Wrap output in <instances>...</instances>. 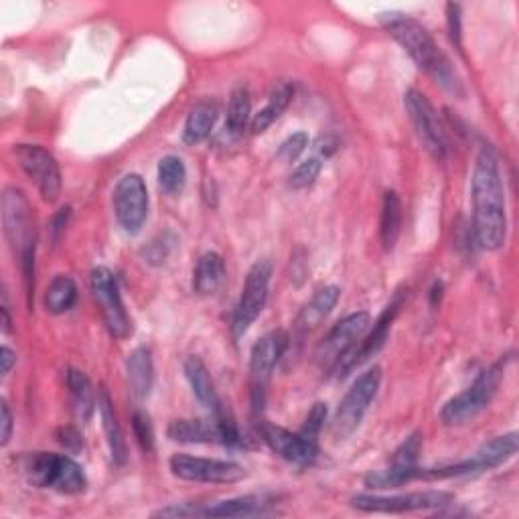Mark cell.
Masks as SVG:
<instances>
[{
	"label": "cell",
	"instance_id": "cell-11",
	"mask_svg": "<svg viewBox=\"0 0 519 519\" xmlns=\"http://www.w3.org/2000/svg\"><path fill=\"white\" fill-rule=\"evenodd\" d=\"M167 436L173 442L183 444H226V447H240L244 442L234 420L224 416H213L211 420L181 418L173 420L167 428Z\"/></svg>",
	"mask_w": 519,
	"mask_h": 519
},
{
	"label": "cell",
	"instance_id": "cell-29",
	"mask_svg": "<svg viewBox=\"0 0 519 519\" xmlns=\"http://www.w3.org/2000/svg\"><path fill=\"white\" fill-rule=\"evenodd\" d=\"M78 303V284L71 276L59 274L51 280L45 292V309L51 315H63Z\"/></svg>",
	"mask_w": 519,
	"mask_h": 519
},
{
	"label": "cell",
	"instance_id": "cell-33",
	"mask_svg": "<svg viewBox=\"0 0 519 519\" xmlns=\"http://www.w3.org/2000/svg\"><path fill=\"white\" fill-rule=\"evenodd\" d=\"M132 432H134L138 447L144 453L155 451V428H153V422H151V418H148V414H144L140 410L132 414Z\"/></svg>",
	"mask_w": 519,
	"mask_h": 519
},
{
	"label": "cell",
	"instance_id": "cell-28",
	"mask_svg": "<svg viewBox=\"0 0 519 519\" xmlns=\"http://www.w3.org/2000/svg\"><path fill=\"white\" fill-rule=\"evenodd\" d=\"M67 390H69V398L73 404V412H76L78 418L82 420H90V416L94 414L96 408V396L92 390V382L90 378L80 372V369H67Z\"/></svg>",
	"mask_w": 519,
	"mask_h": 519
},
{
	"label": "cell",
	"instance_id": "cell-30",
	"mask_svg": "<svg viewBox=\"0 0 519 519\" xmlns=\"http://www.w3.org/2000/svg\"><path fill=\"white\" fill-rule=\"evenodd\" d=\"M400 234H402V201L396 191H386L384 203H382L380 236H382V244L388 252L396 248Z\"/></svg>",
	"mask_w": 519,
	"mask_h": 519
},
{
	"label": "cell",
	"instance_id": "cell-5",
	"mask_svg": "<svg viewBox=\"0 0 519 519\" xmlns=\"http://www.w3.org/2000/svg\"><path fill=\"white\" fill-rule=\"evenodd\" d=\"M507 361H509L507 357H501L491 367L483 369V372L477 376V380L467 390H463L461 394H457L455 398H451L447 404H444V408L440 412L442 424L461 426V424H467L469 420H473L475 416H479L489 406L493 396L497 394L501 380L505 376Z\"/></svg>",
	"mask_w": 519,
	"mask_h": 519
},
{
	"label": "cell",
	"instance_id": "cell-4",
	"mask_svg": "<svg viewBox=\"0 0 519 519\" xmlns=\"http://www.w3.org/2000/svg\"><path fill=\"white\" fill-rule=\"evenodd\" d=\"M21 473L33 487L53 489L63 495H80L88 487L84 469L67 455L29 453L21 459Z\"/></svg>",
	"mask_w": 519,
	"mask_h": 519
},
{
	"label": "cell",
	"instance_id": "cell-21",
	"mask_svg": "<svg viewBox=\"0 0 519 519\" xmlns=\"http://www.w3.org/2000/svg\"><path fill=\"white\" fill-rule=\"evenodd\" d=\"M126 380H128L130 396L136 402H142V400L151 396V390H153V384H155V363H153L151 349L140 345L128 355V359H126Z\"/></svg>",
	"mask_w": 519,
	"mask_h": 519
},
{
	"label": "cell",
	"instance_id": "cell-43",
	"mask_svg": "<svg viewBox=\"0 0 519 519\" xmlns=\"http://www.w3.org/2000/svg\"><path fill=\"white\" fill-rule=\"evenodd\" d=\"M15 363H17V353L5 345L3 349H0V372H3V378H7L11 374Z\"/></svg>",
	"mask_w": 519,
	"mask_h": 519
},
{
	"label": "cell",
	"instance_id": "cell-1",
	"mask_svg": "<svg viewBox=\"0 0 519 519\" xmlns=\"http://www.w3.org/2000/svg\"><path fill=\"white\" fill-rule=\"evenodd\" d=\"M471 193L475 242L483 250L497 252L507 238V213L499 159L489 146H483L475 159Z\"/></svg>",
	"mask_w": 519,
	"mask_h": 519
},
{
	"label": "cell",
	"instance_id": "cell-20",
	"mask_svg": "<svg viewBox=\"0 0 519 519\" xmlns=\"http://www.w3.org/2000/svg\"><path fill=\"white\" fill-rule=\"evenodd\" d=\"M341 299V290L337 286H325L313 294V299L301 309L299 317L292 327V343L305 341L319 325L333 313Z\"/></svg>",
	"mask_w": 519,
	"mask_h": 519
},
{
	"label": "cell",
	"instance_id": "cell-6",
	"mask_svg": "<svg viewBox=\"0 0 519 519\" xmlns=\"http://www.w3.org/2000/svg\"><path fill=\"white\" fill-rule=\"evenodd\" d=\"M380 386H382V367H378V365L367 369L365 374H361L353 382V386L343 396V400L333 416V422H331V432L335 438H339V440L347 438L349 434H353L359 428L365 412L376 400Z\"/></svg>",
	"mask_w": 519,
	"mask_h": 519
},
{
	"label": "cell",
	"instance_id": "cell-15",
	"mask_svg": "<svg viewBox=\"0 0 519 519\" xmlns=\"http://www.w3.org/2000/svg\"><path fill=\"white\" fill-rule=\"evenodd\" d=\"M402 307V294H396L394 301L384 309V313L378 317V321L374 323L372 333H369L365 339H361L359 343H355L353 349H349L331 369V374L335 378H345L349 376L355 367H359L363 361H367L369 357H374L388 341L392 325L400 313Z\"/></svg>",
	"mask_w": 519,
	"mask_h": 519
},
{
	"label": "cell",
	"instance_id": "cell-2",
	"mask_svg": "<svg viewBox=\"0 0 519 519\" xmlns=\"http://www.w3.org/2000/svg\"><path fill=\"white\" fill-rule=\"evenodd\" d=\"M378 19L382 27L388 31V35L394 37L406 49V53L412 57L418 69L430 76L442 90H447L457 98H463L467 94L465 84L453 61L436 45L426 27H422L410 15L398 11L380 13Z\"/></svg>",
	"mask_w": 519,
	"mask_h": 519
},
{
	"label": "cell",
	"instance_id": "cell-9",
	"mask_svg": "<svg viewBox=\"0 0 519 519\" xmlns=\"http://www.w3.org/2000/svg\"><path fill=\"white\" fill-rule=\"evenodd\" d=\"M90 288H92V296L100 309V315L104 319L108 333L114 339L130 337L132 325H130V317L122 303L116 274L106 266L94 268L92 276H90Z\"/></svg>",
	"mask_w": 519,
	"mask_h": 519
},
{
	"label": "cell",
	"instance_id": "cell-19",
	"mask_svg": "<svg viewBox=\"0 0 519 519\" xmlns=\"http://www.w3.org/2000/svg\"><path fill=\"white\" fill-rule=\"evenodd\" d=\"M372 325V317L365 311L353 313L345 319H341L329 333L327 337L319 343L315 359L323 369H333V365L349 351L355 347V343L363 337V333Z\"/></svg>",
	"mask_w": 519,
	"mask_h": 519
},
{
	"label": "cell",
	"instance_id": "cell-37",
	"mask_svg": "<svg viewBox=\"0 0 519 519\" xmlns=\"http://www.w3.org/2000/svg\"><path fill=\"white\" fill-rule=\"evenodd\" d=\"M307 146H309V134L307 132H296L280 144L278 159L284 161V163H294L305 153Z\"/></svg>",
	"mask_w": 519,
	"mask_h": 519
},
{
	"label": "cell",
	"instance_id": "cell-40",
	"mask_svg": "<svg viewBox=\"0 0 519 519\" xmlns=\"http://www.w3.org/2000/svg\"><path fill=\"white\" fill-rule=\"evenodd\" d=\"M0 416H3V418H0V444H3V447H7L11 436H13V428H15L13 412H11L9 404H7V400L0 402Z\"/></svg>",
	"mask_w": 519,
	"mask_h": 519
},
{
	"label": "cell",
	"instance_id": "cell-36",
	"mask_svg": "<svg viewBox=\"0 0 519 519\" xmlns=\"http://www.w3.org/2000/svg\"><path fill=\"white\" fill-rule=\"evenodd\" d=\"M173 244H175V238L171 234H161L159 238H155L144 248V262L153 264V266L165 264V260L169 258V254L173 250Z\"/></svg>",
	"mask_w": 519,
	"mask_h": 519
},
{
	"label": "cell",
	"instance_id": "cell-38",
	"mask_svg": "<svg viewBox=\"0 0 519 519\" xmlns=\"http://www.w3.org/2000/svg\"><path fill=\"white\" fill-rule=\"evenodd\" d=\"M327 414H329L327 404H323V402L313 404V408L309 410V414H307V418H305V424H303V428H301V434L307 436V438H311V440H317V436L321 434V430H323V426H325V422H327Z\"/></svg>",
	"mask_w": 519,
	"mask_h": 519
},
{
	"label": "cell",
	"instance_id": "cell-25",
	"mask_svg": "<svg viewBox=\"0 0 519 519\" xmlns=\"http://www.w3.org/2000/svg\"><path fill=\"white\" fill-rule=\"evenodd\" d=\"M226 276V262L217 252H205L193 272V290L199 296H211Z\"/></svg>",
	"mask_w": 519,
	"mask_h": 519
},
{
	"label": "cell",
	"instance_id": "cell-23",
	"mask_svg": "<svg viewBox=\"0 0 519 519\" xmlns=\"http://www.w3.org/2000/svg\"><path fill=\"white\" fill-rule=\"evenodd\" d=\"M515 453H517V434L515 432L491 438L473 455V459H469L471 467H473V475L501 467L503 463L513 459Z\"/></svg>",
	"mask_w": 519,
	"mask_h": 519
},
{
	"label": "cell",
	"instance_id": "cell-41",
	"mask_svg": "<svg viewBox=\"0 0 519 519\" xmlns=\"http://www.w3.org/2000/svg\"><path fill=\"white\" fill-rule=\"evenodd\" d=\"M57 440H59V444H63L65 451H69V453H78L82 449V436L76 428H71V426H65V428L57 430Z\"/></svg>",
	"mask_w": 519,
	"mask_h": 519
},
{
	"label": "cell",
	"instance_id": "cell-32",
	"mask_svg": "<svg viewBox=\"0 0 519 519\" xmlns=\"http://www.w3.org/2000/svg\"><path fill=\"white\" fill-rule=\"evenodd\" d=\"M157 179H159V187L169 193V195H179L187 183V169L185 163L175 157L169 155L165 159H161L159 169H157Z\"/></svg>",
	"mask_w": 519,
	"mask_h": 519
},
{
	"label": "cell",
	"instance_id": "cell-13",
	"mask_svg": "<svg viewBox=\"0 0 519 519\" xmlns=\"http://www.w3.org/2000/svg\"><path fill=\"white\" fill-rule=\"evenodd\" d=\"M112 203L118 226L130 236L138 234L148 217V191L144 179L136 173L124 175L116 183Z\"/></svg>",
	"mask_w": 519,
	"mask_h": 519
},
{
	"label": "cell",
	"instance_id": "cell-26",
	"mask_svg": "<svg viewBox=\"0 0 519 519\" xmlns=\"http://www.w3.org/2000/svg\"><path fill=\"white\" fill-rule=\"evenodd\" d=\"M217 114H219L217 104H213L211 100H203V102L195 104L185 120V128H183L185 144L195 146V144L207 140V136L211 134V130L217 122Z\"/></svg>",
	"mask_w": 519,
	"mask_h": 519
},
{
	"label": "cell",
	"instance_id": "cell-3",
	"mask_svg": "<svg viewBox=\"0 0 519 519\" xmlns=\"http://www.w3.org/2000/svg\"><path fill=\"white\" fill-rule=\"evenodd\" d=\"M3 228L5 236L19 256L21 272L27 286V296L31 305V296L35 290V252H37V234L31 205L25 193L17 187H7L3 193Z\"/></svg>",
	"mask_w": 519,
	"mask_h": 519
},
{
	"label": "cell",
	"instance_id": "cell-31",
	"mask_svg": "<svg viewBox=\"0 0 519 519\" xmlns=\"http://www.w3.org/2000/svg\"><path fill=\"white\" fill-rule=\"evenodd\" d=\"M252 122V100L250 92L246 88L234 90L228 106V118H226V132L234 138L242 136L244 130Z\"/></svg>",
	"mask_w": 519,
	"mask_h": 519
},
{
	"label": "cell",
	"instance_id": "cell-35",
	"mask_svg": "<svg viewBox=\"0 0 519 519\" xmlns=\"http://www.w3.org/2000/svg\"><path fill=\"white\" fill-rule=\"evenodd\" d=\"M321 169H323L321 157H311V159H307L305 163H301L299 167L292 171L288 185L292 189H307V187H311L317 181Z\"/></svg>",
	"mask_w": 519,
	"mask_h": 519
},
{
	"label": "cell",
	"instance_id": "cell-42",
	"mask_svg": "<svg viewBox=\"0 0 519 519\" xmlns=\"http://www.w3.org/2000/svg\"><path fill=\"white\" fill-rule=\"evenodd\" d=\"M69 217H71V207H61L55 215H53V221H51V234H53V240L57 242L61 238V234L65 232L67 224H69Z\"/></svg>",
	"mask_w": 519,
	"mask_h": 519
},
{
	"label": "cell",
	"instance_id": "cell-22",
	"mask_svg": "<svg viewBox=\"0 0 519 519\" xmlns=\"http://www.w3.org/2000/svg\"><path fill=\"white\" fill-rule=\"evenodd\" d=\"M183 369H185V378L193 390V396L199 400V404L205 406L213 416H224V408H221V400L215 392L209 369L201 361V357L197 355L187 357Z\"/></svg>",
	"mask_w": 519,
	"mask_h": 519
},
{
	"label": "cell",
	"instance_id": "cell-34",
	"mask_svg": "<svg viewBox=\"0 0 519 519\" xmlns=\"http://www.w3.org/2000/svg\"><path fill=\"white\" fill-rule=\"evenodd\" d=\"M420 451H422V434H420V432H414V434H410V436L400 444L398 451L394 453L392 465H394V467H400V469L416 467V461H418Z\"/></svg>",
	"mask_w": 519,
	"mask_h": 519
},
{
	"label": "cell",
	"instance_id": "cell-27",
	"mask_svg": "<svg viewBox=\"0 0 519 519\" xmlns=\"http://www.w3.org/2000/svg\"><path fill=\"white\" fill-rule=\"evenodd\" d=\"M292 96H294V86H292L290 82L278 84V86L272 90V94H270V98H268V104H266L258 114L252 116V122H250L252 134H262V132H266V130L282 116V112L290 106Z\"/></svg>",
	"mask_w": 519,
	"mask_h": 519
},
{
	"label": "cell",
	"instance_id": "cell-16",
	"mask_svg": "<svg viewBox=\"0 0 519 519\" xmlns=\"http://www.w3.org/2000/svg\"><path fill=\"white\" fill-rule=\"evenodd\" d=\"M453 501V495L444 491H418L406 495H355L351 505L365 513H408L440 509Z\"/></svg>",
	"mask_w": 519,
	"mask_h": 519
},
{
	"label": "cell",
	"instance_id": "cell-8",
	"mask_svg": "<svg viewBox=\"0 0 519 519\" xmlns=\"http://www.w3.org/2000/svg\"><path fill=\"white\" fill-rule=\"evenodd\" d=\"M290 345V337L286 331L276 329L266 333L250 353V394H252V408L254 414H260L266 400V388L272 378L274 367L282 359L286 347Z\"/></svg>",
	"mask_w": 519,
	"mask_h": 519
},
{
	"label": "cell",
	"instance_id": "cell-18",
	"mask_svg": "<svg viewBox=\"0 0 519 519\" xmlns=\"http://www.w3.org/2000/svg\"><path fill=\"white\" fill-rule=\"evenodd\" d=\"M270 503H266L258 495H242L226 501L197 505V503H181L169 505L153 513V517H252L262 515Z\"/></svg>",
	"mask_w": 519,
	"mask_h": 519
},
{
	"label": "cell",
	"instance_id": "cell-39",
	"mask_svg": "<svg viewBox=\"0 0 519 519\" xmlns=\"http://www.w3.org/2000/svg\"><path fill=\"white\" fill-rule=\"evenodd\" d=\"M447 25H449V35L451 41L455 43V47L459 51H463V13H461V5H447Z\"/></svg>",
	"mask_w": 519,
	"mask_h": 519
},
{
	"label": "cell",
	"instance_id": "cell-17",
	"mask_svg": "<svg viewBox=\"0 0 519 519\" xmlns=\"http://www.w3.org/2000/svg\"><path fill=\"white\" fill-rule=\"evenodd\" d=\"M258 432L266 442V447L286 463H292L296 467H311L319 459L317 440H311L301 432H290L266 420L258 422Z\"/></svg>",
	"mask_w": 519,
	"mask_h": 519
},
{
	"label": "cell",
	"instance_id": "cell-12",
	"mask_svg": "<svg viewBox=\"0 0 519 519\" xmlns=\"http://www.w3.org/2000/svg\"><path fill=\"white\" fill-rule=\"evenodd\" d=\"M13 153L43 201L55 203L61 195V171L55 157L39 144H19Z\"/></svg>",
	"mask_w": 519,
	"mask_h": 519
},
{
	"label": "cell",
	"instance_id": "cell-7",
	"mask_svg": "<svg viewBox=\"0 0 519 519\" xmlns=\"http://www.w3.org/2000/svg\"><path fill=\"white\" fill-rule=\"evenodd\" d=\"M404 106L408 112V118L426 148V153L434 161H444L449 155V138H447V128H444L436 108L432 102L418 90L410 88L404 94Z\"/></svg>",
	"mask_w": 519,
	"mask_h": 519
},
{
	"label": "cell",
	"instance_id": "cell-24",
	"mask_svg": "<svg viewBox=\"0 0 519 519\" xmlns=\"http://www.w3.org/2000/svg\"><path fill=\"white\" fill-rule=\"evenodd\" d=\"M98 410H100V418H102V426H104V434H106L112 461L116 465H124L128 459L126 440H124V434H122L116 410H114V402L106 388H100V392H98Z\"/></svg>",
	"mask_w": 519,
	"mask_h": 519
},
{
	"label": "cell",
	"instance_id": "cell-14",
	"mask_svg": "<svg viewBox=\"0 0 519 519\" xmlns=\"http://www.w3.org/2000/svg\"><path fill=\"white\" fill-rule=\"evenodd\" d=\"M171 473L177 479L191 483H215V485H232L246 477V469L232 461L219 459H203L193 455H175L169 461Z\"/></svg>",
	"mask_w": 519,
	"mask_h": 519
},
{
	"label": "cell",
	"instance_id": "cell-10",
	"mask_svg": "<svg viewBox=\"0 0 519 519\" xmlns=\"http://www.w3.org/2000/svg\"><path fill=\"white\" fill-rule=\"evenodd\" d=\"M270 278H272V262L262 258L258 260L244 282V290L238 301L234 321H232V333L234 339H242L248 329L254 325V321L260 317V313L266 307L268 301V288H270Z\"/></svg>",
	"mask_w": 519,
	"mask_h": 519
}]
</instances>
